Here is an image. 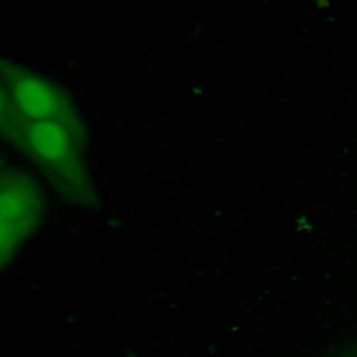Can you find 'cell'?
Here are the masks:
<instances>
[{
	"label": "cell",
	"instance_id": "obj_1",
	"mask_svg": "<svg viewBox=\"0 0 357 357\" xmlns=\"http://www.w3.org/2000/svg\"><path fill=\"white\" fill-rule=\"evenodd\" d=\"M1 134L67 201L92 204L86 128L67 93L20 64L1 61Z\"/></svg>",
	"mask_w": 357,
	"mask_h": 357
},
{
	"label": "cell",
	"instance_id": "obj_2",
	"mask_svg": "<svg viewBox=\"0 0 357 357\" xmlns=\"http://www.w3.org/2000/svg\"><path fill=\"white\" fill-rule=\"evenodd\" d=\"M43 213V198L36 183L17 169L1 172V265L14 258L36 230Z\"/></svg>",
	"mask_w": 357,
	"mask_h": 357
}]
</instances>
